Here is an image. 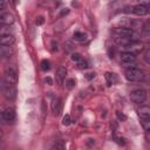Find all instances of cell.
I'll list each match as a JSON object with an SVG mask.
<instances>
[{
    "label": "cell",
    "mask_w": 150,
    "mask_h": 150,
    "mask_svg": "<svg viewBox=\"0 0 150 150\" xmlns=\"http://www.w3.org/2000/svg\"><path fill=\"white\" fill-rule=\"evenodd\" d=\"M124 48V52H128V53H132V54H137V53H141L143 50V45L142 43H138L137 41L135 42H131L129 45H125L123 46Z\"/></svg>",
    "instance_id": "8992f818"
},
{
    "label": "cell",
    "mask_w": 150,
    "mask_h": 150,
    "mask_svg": "<svg viewBox=\"0 0 150 150\" xmlns=\"http://www.w3.org/2000/svg\"><path fill=\"white\" fill-rule=\"evenodd\" d=\"M4 80L11 84H15L16 81H18V73H16V69L13 67V66H8L6 69H5V73H4Z\"/></svg>",
    "instance_id": "277c9868"
},
{
    "label": "cell",
    "mask_w": 150,
    "mask_h": 150,
    "mask_svg": "<svg viewBox=\"0 0 150 150\" xmlns=\"http://www.w3.org/2000/svg\"><path fill=\"white\" fill-rule=\"evenodd\" d=\"M66 75H67V69L63 67V66H60L57 69H56V81L62 84L64 79H66Z\"/></svg>",
    "instance_id": "4fadbf2b"
},
{
    "label": "cell",
    "mask_w": 150,
    "mask_h": 150,
    "mask_svg": "<svg viewBox=\"0 0 150 150\" xmlns=\"http://www.w3.org/2000/svg\"><path fill=\"white\" fill-rule=\"evenodd\" d=\"M45 81H46V83H48V84H53V80H52V77H49V76H47V77L45 79Z\"/></svg>",
    "instance_id": "83f0119b"
},
{
    "label": "cell",
    "mask_w": 150,
    "mask_h": 150,
    "mask_svg": "<svg viewBox=\"0 0 150 150\" xmlns=\"http://www.w3.org/2000/svg\"><path fill=\"white\" fill-rule=\"evenodd\" d=\"M2 120L5 122H8V123L13 122L15 120V110H14V108H12V107L6 108L2 111Z\"/></svg>",
    "instance_id": "52a82bcc"
},
{
    "label": "cell",
    "mask_w": 150,
    "mask_h": 150,
    "mask_svg": "<svg viewBox=\"0 0 150 150\" xmlns=\"http://www.w3.org/2000/svg\"><path fill=\"white\" fill-rule=\"evenodd\" d=\"M1 89H2V94L7 100H14L16 96V90L15 87L8 82H6L5 80H2V84H1Z\"/></svg>",
    "instance_id": "3957f363"
},
{
    "label": "cell",
    "mask_w": 150,
    "mask_h": 150,
    "mask_svg": "<svg viewBox=\"0 0 150 150\" xmlns=\"http://www.w3.org/2000/svg\"><path fill=\"white\" fill-rule=\"evenodd\" d=\"M143 29H144L145 32L150 33V20H148V21H145V22L143 23Z\"/></svg>",
    "instance_id": "603a6c76"
},
{
    "label": "cell",
    "mask_w": 150,
    "mask_h": 150,
    "mask_svg": "<svg viewBox=\"0 0 150 150\" xmlns=\"http://www.w3.org/2000/svg\"><path fill=\"white\" fill-rule=\"evenodd\" d=\"M144 60H145V62H146V63H149V64H150V49L145 52V54H144Z\"/></svg>",
    "instance_id": "cb8c5ba5"
},
{
    "label": "cell",
    "mask_w": 150,
    "mask_h": 150,
    "mask_svg": "<svg viewBox=\"0 0 150 150\" xmlns=\"http://www.w3.org/2000/svg\"><path fill=\"white\" fill-rule=\"evenodd\" d=\"M145 138H146V141H148V142H149V143H150V131H149V132H146V134H145Z\"/></svg>",
    "instance_id": "f1b7e54d"
},
{
    "label": "cell",
    "mask_w": 150,
    "mask_h": 150,
    "mask_svg": "<svg viewBox=\"0 0 150 150\" xmlns=\"http://www.w3.org/2000/svg\"><path fill=\"white\" fill-rule=\"evenodd\" d=\"M142 127L146 132H149L150 131V118L149 120H142Z\"/></svg>",
    "instance_id": "44dd1931"
},
{
    "label": "cell",
    "mask_w": 150,
    "mask_h": 150,
    "mask_svg": "<svg viewBox=\"0 0 150 150\" xmlns=\"http://www.w3.org/2000/svg\"><path fill=\"white\" fill-rule=\"evenodd\" d=\"M75 84H76V80H75V79H73V77L66 79V82H64L66 88H68V89H73V88L75 87Z\"/></svg>",
    "instance_id": "2e32d148"
},
{
    "label": "cell",
    "mask_w": 150,
    "mask_h": 150,
    "mask_svg": "<svg viewBox=\"0 0 150 150\" xmlns=\"http://www.w3.org/2000/svg\"><path fill=\"white\" fill-rule=\"evenodd\" d=\"M6 1H4V0H0V9L2 11V9H5L6 8Z\"/></svg>",
    "instance_id": "4316f807"
},
{
    "label": "cell",
    "mask_w": 150,
    "mask_h": 150,
    "mask_svg": "<svg viewBox=\"0 0 150 150\" xmlns=\"http://www.w3.org/2000/svg\"><path fill=\"white\" fill-rule=\"evenodd\" d=\"M70 122H71L70 115H69V114H66V115L63 116V118H62V124H63L64 127H68V125L70 124Z\"/></svg>",
    "instance_id": "ffe728a7"
},
{
    "label": "cell",
    "mask_w": 150,
    "mask_h": 150,
    "mask_svg": "<svg viewBox=\"0 0 150 150\" xmlns=\"http://www.w3.org/2000/svg\"><path fill=\"white\" fill-rule=\"evenodd\" d=\"M146 7H148V14H150V4H149Z\"/></svg>",
    "instance_id": "1f68e13d"
},
{
    "label": "cell",
    "mask_w": 150,
    "mask_h": 150,
    "mask_svg": "<svg viewBox=\"0 0 150 150\" xmlns=\"http://www.w3.org/2000/svg\"><path fill=\"white\" fill-rule=\"evenodd\" d=\"M105 77L108 79V82H109V84H112L114 82H116V81H117V77H116V75H115V74H110V73H107Z\"/></svg>",
    "instance_id": "d6986e66"
},
{
    "label": "cell",
    "mask_w": 150,
    "mask_h": 150,
    "mask_svg": "<svg viewBox=\"0 0 150 150\" xmlns=\"http://www.w3.org/2000/svg\"><path fill=\"white\" fill-rule=\"evenodd\" d=\"M0 43L1 46H7L11 47L15 43V36L13 34H7V35H1L0 38Z\"/></svg>",
    "instance_id": "30bf717a"
},
{
    "label": "cell",
    "mask_w": 150,
    "mask_h": 150,
    "mask_svg": "<svg viewBox=\"0 0 150 150\" xmlns=\"http://www.w3.org/2000/svg\"><path fill=\"white\" fill-rule=\"evenodd\" d=\"M40 64H41V69H42L43 71H47V70L50 69V62H49L48 60H42Z\"/></svg>",
    "instance_id": "ac0fdd59"
},
{
    "label": "cell",
    "mask_w": 150,
    "mask_h": 150,
    "mask_svg": "<svg viewBox=\"0 0 150 150\" xmlns=\"http://www.w3.org/2000/svg\"><path fill=\"white\" fill-rule=\"evenodd\" d=\"M52 111L54 112L55 116H59L62 112V100L59 97L53 98L52 101Z\"/></svg>",
    "instance_id": "ba28073f"
},
{
    "label": "cell",
    "mask_w": 150,
    "mask_h": 150,
    "mask_svg": "<svg viewBox=\"0 0 150 150\" xmlns=\"http://www.w3.org/2000/svg\"><path fill=\"white\" fill-rule=\"evenodd\" d=\"M77 67H79L80 69H84V68H87V67H88V63H87L86 61H82V62L77 63Z\"/></svg>",
    "instance_id": "d4e9b609"
},
{
    "label": "cell",
    "mask_w": 150,
    "mask_h": 150,
    "mask_svg": "<svg viewBox=\"0 0 150 150\" xmlns=\"http://www.w3.org/2000/svg\"><path fill=\"white\" fill-rule=\"evenodd\" d=\"M132 13L137 16H143V15L148 14V7L144 4H138L132 7Z\"/></svg>",
    "instance_id": "8fae6325"
},
{
    "label": "cell",
    "mask_w": 150,
    "mask_h": 150,
    "mask_svg": "<svg viewBox=\"0 0 150 150\" xmlns=\"http://www.w3.org/2000/svg\"><path fill=\"white\" fill-rule=\"evenodd\" d=\"M117 115H118V117H120V118H122V120H125V116H124V115H121V114H117Z\"/></svg>",
    "instance_id": "4dcf8cb0"
},
{
    "label": "cell",
    "mask_w": 150,
    "mask_h": 150,
    "mask_svg": "<svg viewBox=\"0 0 150 150\" xmlns=\"http://www.w3.org/2000/svg\"><path fill=\"white\" fill-rule=\"evenodd\" d=\"M71 61L77 64V63H80V62L83 61V57H82V55L80 53H73L71 54Z\"/></svg>",
    "instance_id": "e0dca14e"
},
{
    "label": "cell",
    "mask_w": 150,
    "mask_h": 150,
    "mask_svg": "<svg viewBox=\"0 0 150 150\" xmlns=\"http://www.w3.org/2000/svg\"><path fill=\"white\" fill-rule=\"evenodd\" d=\"M0 22H1L2 25L11 26L12 23H14V16H13V14L9 13V12L1 13V15H0Z\"/></svg>",
    "instance_id": "9c48e42d"
},
{
    "label": "cell",
    "mask_w": 150,
    "mask_h": 150,
    "mask_svg": "<svg viewBox=\"0 0 150 150\" xmlns=\"http://www.w3.org/2000/svg\"><path fill=\"white\" fill-rule=\"evenodd\" d=\"M130 100L134 103H143L146 100V91L144 89L137 88L130 93Z\"/></svg>",
    "instance_id": "5b68a950"
},
{
    "label": "cell",
    "mask_w": 150,
    "mask_h": 150,
    "mask_svg": "<svg viewBox=\"0 0 150 150\" xmlns=\"http://www.w3.org/2000/svg\"><path fill=\"white\" fill-rule=\"evenodd\" d=\"M137 114L141 120H149L150 118V105H141L137 109Z\"/></svg>",
    "instance_id": "7c38bea8"
},
{
    "label": "cell",
    "mask_w": 150,
    "mask_h": 150,
    "mask_svg": "<svg viewBox=\"0 0 150 150\" xmlns=\"http://www.w3.org/2000/svg\"><path fill=\"white\" fill-rule=\"evenodd\" d=\"M50 150H63V143L62 142H57L56 144L53 145V148Z\"/></svg>",
    "instance_id": "7402d4cb"
},
{
    "label": "cell",
    "mask_w": 150,
    "mask_h": 150,
    "mask_svg": "<svg viewBox=\"0 0 150 150\" xmlns=\"http://www.w3.org/2000/svg\"><path fill=\"white\" fill-rule=\"evenodd\" d=\"M121 61H122V64H123V67L125 69L136 68V56L132 53L123 52L121 54Z\"/></svg>",
    "instance_id": "7a4b0ae2"
},
{
    "label": "cell",
    "mask_w": 150,
    "mask_h": 150,
    "mask_svg": "<svg viewBox=\"0 0 150 150\" xmlns=\"http://www.w3.org/2000/svg\"><path fill=\"white\" fill-rule=\"evenodd\" d=\"M73 39L77 42H83L87 40V34L83 33V32H75L74 35H73Z\"/></svg>",
    "instance_id": "9a60e30c"
},
{
    "label": "cell",
    "mask_w": 150,
    "mask_h": 150,
    "mask_svg": "<svg viewBox=\"0 0 150 150\" xmlns=\"http://www.w3.org/2000/svg\"><path fill=\"white\" fill-rule=\"evenodd\" d=\"M124 75H125V79L130 82H141L144 80V73L142 70H139L138 68L125 69Z\"/></svg>",
    "instance_id": "6da1fadb"
},
{
    "label": "cell",
    "mask_w": 150,
    "mask_h": 150,
    "mask_svg": "<svg viewBox=\"0 0 150 150\" xmlns=\"http://www.w3.org/2000/svg\"><path fill=\"white\" fill-rule=\"evenodd\" d=\"M68 12H69V9H68V8H64V9L61 12V15H64V14H67Z\"/></svg>",
    "instance_id": "f546056e"
},
{
    "label": "cell",
    "mask_w": 150,
    "mask_h": 150,
    "mask_svg": "<svg viewBox=\"0 0 150 150\" xmlns=\"http://www.w3.org/2000/svg\"><path fill=\"white\" fill-rule=\"evenodd\" d=\"M12 54H13V50H12L11 47H7V46H1V47H0V55H1L4 59L9 57Z\"/></svg>",
    "instance_id": "5bb4252c"
},
{
    "label": "cell",
    "mask_w": 150,
    "mask_h": 150,
    "mask_svg": "<svg viewBox=\"0 0 150 150\" xmlns=\"http://www.w3.org/2000/svg\"><path fill=\"white\" fill-rule=\"evenodd\" d=\"M45 22V19H43V16H39L38 19H36V21H35V23L36 25H42Z\"/></svg>",
    "instance_id": "484cf974"
}]
</instances>
